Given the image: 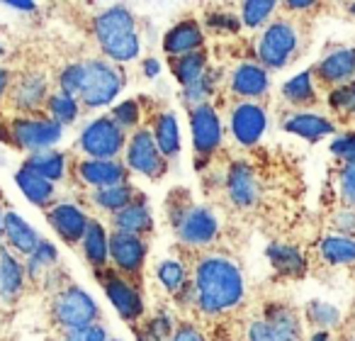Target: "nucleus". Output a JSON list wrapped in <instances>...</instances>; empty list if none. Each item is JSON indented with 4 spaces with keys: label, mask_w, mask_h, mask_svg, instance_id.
<instances>
[{
    "label": "nucleus",
    "mask_w": 355,
    "mask_h": 341,
    "mask_svg": "<svg viewBox=\"0 0 355 341\" xmlns=\"http://www.w3.org/2000/svg\"><path fill=\"white\" fill-rule=\"evenodd\" d=\"M8 134L17 149L37 153L59 144L64 137V127L46 115H17L8 122Z\"/></svg>",
    "instance_id": "423d86ee"
},
{
    "label": "nucleus",
    "mask_w": 355,
    "mask_h": 341,
    "mask_svg": "<svg viewBox=\"0 0 355 341\" xmlns=\"http://www.w3.org/2000/svg\"><path fill=\"white\" fill-rule=\"evenodd\" d=\"M331 153L343 158L345 163H355V132L340 134L331 142Z\"/></svg>",
    "instance_id": "a18cd8bd"
},
{
    "label": "nucleus",
    "mask_w": 355,
    "mask_h": 341,
    "mask_svg": "<svg viewBox=\"0 0 355 341\" xmlns=\"http://www.w3.org/2000/svg\"><path fill=\"white\" fill-rule=\"evenodd\" d=\"M175 302L183 307H198V288H195V281H188L185 288L175 295Z\"/></svg>",
    "instance_id": "8fccbe9b"
},
{
    "label": "nucleus",
    "mask_w": 355,
    "mask_h": 341,
    "mask_svg": "<svg viewBox=\"0 0 355 341\" xmlns=\"http://www.w3.org/2000/svg\"><path fill=\"white\" fill-rule=\"evenodd\" d=\"M175 232L185 247H209L219 237V222L209 208L193 205L183 222L175 227Z\"/></svg>",
    "instance_id": "dca6fc26"
},
{
    "label": "nucleus",
    "mask_w": 355,
    "mask_h": 341,
    "mask_svg": "<svg viewBox=\"0 0 355 341\" xmlns=\"http://www.w3.org/2000/svg\"><path fill=\"white\" fill-rule=\"evenodd\" d=\"M90 219L93 217H88V213L76 203H56V205H51L49 213H46L49 227L54 229L56 237L64 244H69V247H76V244L83 242Z\"/></svg>",
    "instance_id": "2eb2a0df"
},
{
    "label": "nucleus",
    "mask_w": 355,
    "mask_h": 341,
    "mask_svg": "<svg viewBox=\"0 0 355 341\" xmlns=\"http://www.w3.org/2000/svg\"><path fill=\"white\" fill-rule=\"evenodd\" d=\"M3 237L8 242V249H10L15 256H32L35 249L40 247L42 237L37 234V229L27 222L25 217H20L17 213L8 210L6 217H3Z\"/></svg>",
    "instance_id": "4be33fe9"
},
{
    "label": "nucleus",
    "mask_w": 355,
    "mask_h": 341,
    "mask_svg": "<svg viewBox=\"0 0 355 341\" xmlns=\"http://www.w3.org/2000/svg\"><path fill=\"white\" fill-rule=\"evenodd\" d=\"M51 319L61 329H76V326L95 324L100 317V307L95 297L80 285H64L51 297Z\"/></svg>",
    "instance_id": "39448f33"
},
{
    "label": "nucleus",
    "mask_w": 355,
    "mask_h": 341,
    "mask_svg": "<svg viewBox=\"0 0 355 341\" xmlns=\"http://www.w3.org/2000/svg\"><path fill=\"white\" fill-rule=\"evenodd\" d=\"M282 129L306 139V142H319V139H324L336 132V124L331 122L329 117H324V115L300 110V113H292L290 117L282 122Z\"/></svg>",
    "instance_id": "393cba45"
},
{
    "label": "nucleus",
    "mask_w": 355,
    "mask_h": 341,
    "mask_svg": "<svg viewBox=\"0 0 355 341\" xmlns=\"http://www.w3.org/2000/svg\"><path fill=\"white\" fill-rule=\"evenodd\" d=\"M10 83H12V76L8 69H0V103L8 98V90H10Z\"/></svg>",
    "instance_id": "864d4df0"
},
{
    "label": "nucleus",
    "mask_w": 355,
    "mask_h": 341,
    "mask_svg": "<svg viewBox=\"0 0 355 341\" xmlns=\"http://www.w3.org/2000/svg\"><path fill=\"white\" fill-rule=\"evenodd\" d=\"M141 74L146 76V78H156V76L161 74V61L153 59V56H148V59H144V64H141Z\"/></svg>",
    "instance_id": "603ef678"
},
{
    "label": "nucleus",
    "mask_w": 355,
    "mask_h": 341,
    "mask_svg": "<svg viewBox=\"0 0 355 341\" xmlns=\"http://www.w3.org/2000/svg\"><path fill=\"white\" fill-rule=\"evenodd\" d=\"M49 81L40 71L22 74L20 78H12L10 90H8V103L20 115H37L40 108H46L49 100Z\"/></svg>",
    "instance_id": "f8f14e48"
},
{
    "label": "nucleus",
    "mask_w": 355,
    "mask_h": 341,
    "mask_svg": "<svg viewBox=\"0 0 355 341\" xmlns=\"http://www.w3.org/2000/svg\"><path fill=\"white\" fill-rule=\"evenodd\" d=\"M110 341H122V339H110Z\"/></svg>",
    "instance_id": "680f3d73"
},
{
    "label": "nucleus",
    "mask_w": 355,
    "mask_h": 341,
    "mask_svg": "<svg viewBox=\"0 0 355 341\" xmlns=\"http://www.w3.org/2000/svg\"><path fill=\"white\" fill-rule=\"evenodd\" d=\"M316 78L324 85L331 88H340V85H348L355 78V49H338L331 51L329 56L316 64L314 69Z\"/></svg>",
    "instance_id": "412c9836"
},
{
    "label": "nucleus",
    "mask_w": 355,
    "mask_h": 341,
    "mask_svg": "<svg viewBox=\"0 0 355 341\" xmlns=\"http://www.w3.org/2000/svg\"><path fill=\"white\" fill-rule=\"evenodd\" d=\"M137 198H139V190L132 188L129 183L112 185V188H103V190H93V195H90L95 208L105 210V213H110V215L122 213V210L129 208Z\"/></svg>",
    "instance_id": "2f4dec72"
},
{
    "label": "nucleus",
    "mask_w": 355,
    "mask_h": 341,
    "mask_svg": "<svg viewBox=\"0 0 355 341\" xmlns=\"http://www.w3.org/2000/svg\"><path fill=\"white\" fill-rule=\"evenodd\" d=\"M300 331V319L295 312L280 305H270L263 319L248 324V341H297Z\"/></svg>",
    "instance_id": "9b49d317"
},
{
    "label": "nucleus",
    "mask_w": 355,
    "mask_h": 341,
    "mask_svg": "<svg viewBox=\"0 0 355 341\" xmlns=\"http://www.w3.org/2000/svg\"><path fill=\"white\" fill-rule=\"evenodd\" d=\"M56 263H59V249H56V244L42 239L40 247L35 249V253L25 258V273L30 278H42V276H46Z\"/></svg>",
    "instance_id": "c9c22d12"
},
{
    "label": "nucleus",
    "mask_w": 355,
    "mask_h": 341,
    "mask_svg": "<svg viewBox=\"0 0 355 341\" xmlns=\"http://www.w3.org/2000/svg\"><path fill=\"white\" fill-rule=\"evenodd\" d=\"M282 6H285L287 10H311L316 3H311V0H290V3H282Z\"/></svg>",
    "instance_id": "6e6d98bb"
},
{
    "label": "nucleus",
    "mask_w": 355,
    "mask_h": 341,
    "mask_svg": "<svg viewBox=\"0 0 355 341\" xmlns=\"http://www.w3.org/2000/svg\"><path fill=\"white\" fill-rule=\"evenodd\" d=\"M61 341H110V334L103 324H85L76 329H61Z\"/></svg>",
    "instance_id": "37998d69"
},
{
    "label": "nucleus",
    "mask_w": 355,
    "mask_h": 341,
    "mask_svg": "<svg viewBox=\"0 0 355 341\" xmlns=\"http://www.w3.org/2000/svg\"><path fill=\"white\" fill-rule=\"evenodd\" d=\"M306 319H309L316 329L329 331L331 326H336L340 322V312H338V307L329 305V302L314 300L306 305Z\"/></svg>",
    "instance_id": "79ce46f5"
},
{
    "label": "nucleus",
    "mask_w": 355,
    "mask_h": 341,
    "mask_svg": "<svg viewBox=\"0 0 355 341\" xmlns=\"http://www.w3.org/2000/svg\"><path fill=\"white\" fill-rule=\"evenodd\" d=\"M3 217H6V210H3V203H0V237H3Z\"/></svg>",
    "instance_id": "13d9d810"
},
{
    "label": "nucleus",
    "mask_w": 355,
    "mask_h": 341,
    "mask_svg": "<svg viewBox=\"0 0 355 341\" xmlns=\"http://www.w3.org/2000/svg\"><path fill=\"white\" fill-rule=\"evenodd\" d=\"M348 10H350V13H353V15H355V3H350V6H348Z\"/></svg>",
    "instance_id": "bf43d9fd"
},
{
    "label": "nucleus",
    "mask_w": 355,
    "mask_h": 341,
    "mask_svg": "<svg viewBox=\"0 0 355 341\" xmlns=\"http://www.w3.org/2000/svg\"><path fill=\"white\" fill-rule=\"evenodd\" d=\"M171 341H205V334L193 322H180V324L175 326V331H173Z\"/></svg>",
    "instance_id": "09e8293b"
},
{
    "label": "nucleus",
    "mask_w": 355,
    "mask_h": 341,
    "mask_svg": "<svg viewBox=\"0 0 355 341\" xmlns=\"http://www.w3.org/2000/svg\"><path fill=\"white\" fill-rule=\"evenodd\" d=\"M83 256L90 266L95 268V273L100 271H107V263H110V234L107 229L103 227L100 219H90L88 224V232H85L83 242Z\"/></svg>",
    "instance_id": "bb28decb"
},
{
    "label": "nucleus",
    "mask_w": 355,
    "mask_h": 341,
    "mask_svg": "<svg viewBox=\"0 0 355 341\" xmlns=\"http://www.w3.org/2000/svg\"><path fill=\"white\" fill-rule=\"evenodd\" d=\"M329 103L334 110H353L355 108L353 85H340V88H334L329 95Z\"/></svg>",
    "instance_id": "de8ad7c7"
},
{
    "label": "nucleus",
    "mask_w": 355,
    "mask_h": 341,
    "mask_svg": "<svg viewBox=\"0 0 355 341\" xmlns=\"http://www.w3.org/2000/svg\"><path fill=\"white\" fill-rule=\"evenodd\" d=\"M15 183H17V188L22 190V195H25L35 208L49 210L51 205H54L56 185L51 183V181L42 178V176L35 174V171H30V168H25V166L17 168Z\"/></svg>",
    "instance_id": "a878e982"
},
{
    "label": "nucleus",
    "mask_w": 355,
    "mask_h": 341,
    "mask_svg": "<svg viewBox=\"0 0 355 341\" xmlns=\"http://www.w3.org/2000/svg\"><path fill=\"white\" fill-rule=\"evenodd\" d=\"M8 8H12V10H22V13H35L37 10V3H27V0H10V3H6Z\"/></svg>",
    "instance_id": "5fc2aeb1"
},
{
    "label": "nucleus",
    "mask_w": 355,
    "mask_h": 341,
    "mask_svg": "<svg viewBox=\"0 0 355 341\" xmlns=\"http://www.w3.org/2000/svg\"><path fill=\"white\" fill-rule=\"evenodd\" d=\"M25 263L15 256L8 247H0V300L15 302L25 290Z\"/></svg>",
    "instance_id": "5701e85b"
},
{
    "label": "nucleus",
    "mask_w": 355,
    "mask_h": 341,
    "mask_svg": "<svg viewBox=\"0 0 355 341\" xmlns=\"http://www.w3.org/2000/svg\"><path fill=\"white\" fill-rule=\"evenodd\" d=\"M76 176L83 185L93 190L112 188L122 185L129 178V168L122 161H95V158H83L76 163Z\"/></svg>",
    "instance_id": "a211bd4d"
},
{
    "label": "nucleus",
    "mask_w": 355,
    "mask_h": 341,
    "mask_svg": "<svg viewBox=\"0 0 355 341\" xmlns=\"http://www.w3.org/2000/svg\"><path fill=\"white\" fill-rule=\"evenodd\" d=\"M85 85V61H73L59 74V90L71 98H80Z\"/></svg>",
    "instance_id": "a19ab883"
},
{
    "label": "nucleus",
    "mask_w": 355,
    "mask_h": 341,
    "mask_svg": "<svg viewBox=\"0 0 355 341\" xmlns=\"http://www.w3.org/2000/svg\"><path fill=\"white\" fill-rule=\"evenodd\" d=\"M163 51H166L168 59H178V56L193 54L200 51L205 44V32L200 27L198 20L188 17V20H180L171 27V30L163 35Z\"/></svg>",
    "instance_id": "aec40b11"
},
{
    "label": "nucleus",
    "mask_w": 355,
    "mask_h": 341,
    "mask_svg": "<svg viewBox=\"0 0 355 341\" xmlns=\"http://www.w3.org/2000/svg\"><path fill=\"white\" fill-rule=\"evenodd\" d=\"M195 288H198V310L205 317H219L234 310L243 300L241 268L227 256L205 253L195 263Z\"/></svg>",
    "instance_id": "f257e3e1"
},
{
    "label": "nucleus",
    "mask_w": 355,
    "mask_h": 341,
    "mask_svg": "<svg viewBox=\"0 0 355 341\" xmlns=\"http://www.w3.org/2000/svg\"><path fill=\"white\" fill-rule=\"evenodd\" d=\"M171 71L175 76V81L180 83V88H190V85L200 83V81L207 76L209 71V61L207 54L202 49L193 51V54L178 56V59H171Z\"/></svg>",
    "instance_id": "7c9ffc66"
},
{
    "label": "nucleus",
    "mask_w": 355,
    "mask_h": 341,
    "mask_svg": "<svg viewBox=\"0 0 355 341\" xmlns=\"http://www.w3.org/2000/svg\"><path fill=\"white\" fill-rule=\"evenodd\" d=\"M124 166L144 178L158 181L168 174V158L161 153L153 132L148 127H139L129 134L127 149H124Z\"/></svg>",
    "instance_id": "0eeeda50"
},
{
    "label": "nucleus",
    "mask_w": 355,
    "mask_h": 341,
    "mask_svg": "<svg viewBox=\"0 0 355 341\" xmlns=\"http://www.w3.org/2000/svg\"><path fill=\"white\" fill-rule=\"evenodd\" d=\"M175 326H178L175 319H173L168 312H158V315H153L151 319L146 322V326H144L141 331H137V334H141L144 341H171Z\"/></svg>",
    "instance_id": "ea45409f"
},
{
    "label": "nucleus",
    "mask_w": 355,
    "mask_h": 341,
    "mask_svg": "<svg viewBox=\"0 0 355 341\" xmlns=\"http://www.w3.org/2000/svg\"><path fill=\"white\" fill-rule=\"evenodd\" d=\"M93 35L100 51L112 64H129L141 51L137 17L127 6H110L93 17Z\"/></svg>",
    "instance_id": "f03ea898"
},
{
    "label": "nucleus",
    "mask_w": 355,
    "mask_h": 341,
    "mask_svg": "<svg viewBox=\"0 0 355 341\" xmlns=\"http://www.w3.org/2000/svg\"><path fill=\"white\" fill-rule=\"evenodd\" d=\"M22 166L40 174L42 178L51 181V183H61L69 174V158L64 151H56V149H46V151L27 153V158L22 161Z\"/></svg>",
    "instance_id": "c85d7f7f"
},
{
    "label": "nucleus",
    "mask_w": 355,
    "mask_h": 341,
    "mask_svg": "<svg viewBox=\"0 0 355 341\" xmlns=\"http://www.w3.org/2000/svg\"><path fill=\"white\" fill-rule=\"evenodd\" d=\"M124 88V74L117 64L107 59H88L85 61V85L80 93V105L88 110H100L114 103Z\"/></svg>",
    "instance_id": "20e7f679"
},
{
    "label": "nucleus",
    "mask_w": 355,
    "mask_h": 341,
    "mask_svg": "<svg viewBox=\"0 0 355 341\" xmlns=\"http://www.w3.org/2000/svg\"><path fill=\"white\" fill-rule=\"evenodd\" d=\"M153 139H156L158 149H161L163 156L171 161L180 153L183 142H180V124H178V115L173 110H161L153 119Z\"/></svg>",
    "instance_id": "cd10ccee"
},
{
    "label": "nucleus",
    "mask_w": 355,
    "mask_h": 341,
    "mask_svg": "<svg viewBox=\"0 0 355 341\" xmlns=\"http://www.w3.org/2000/svg\"><path fill=\"white\" fill-rule=\"evenodd\" d=\"M141 115H144L141 100L127 98V100H122V103L114 105L112 113H110V117H112L114 122L124 129V132H129V129H134V132H137L139 124H141Z\"/></svg>",
    "instance_id": "58836bf2"
},
{
    "label": "nucleus",
    "mask_w": 355,
    "mask_h": 341,
    "mask_svg": "<svg viewBox=\"0 0 355 341\" xmlns=\"http://www.w3.org/2000/svg\"><path fill=\"white\" fill-rule=\"evenodd\" d=\"M353 93H355V83H353Z\"/></svg>",
    "instance_id": "e2e57ef3"
},
{
    "label": "nucleus",
    "mask_w": 355,
    "mask_h": 341,
    "mask_svg": "<svg viewBox=\"0 0 355 341\" xmlns=\"http://www.w3.org/2000/svg\"><path fill=\"white\" fill-rule=\"evenodd\" d=\"M334 222H336V227H338V232L350 234L355 229V210H340L334 217Z\"/></svg>",
    "instance_id": "3c124183"
},
{
    "label": "nucleus",
    "mask_w": 355,
    "mask_h": 341,
    "mask_svg": "<svg viewBox=\"0 0 355 341\" xmlns=\"http://www.w3.org/2000/svg\"><path fill=\"white\" fill-rule=\"evenodd\" d=\"M309 341H331V334H329V331H324V329H316L314 334H311Z\"/></svg>",
    "instance_id": "4d7b16f0"
},
{
    "label": "nucleus",
    "mask_w": 355,
    "mask_h": 341,
    "mask_svg": "<svg viewBox=\"0 0 355 341\" xmlns=\"http://www.w3.org/2000/svg\"><path fill=\"white\" fill-rule=\"evenodd\" d=\"M338 178H340V198H343L350 208H355V163H345V166L340 168Z\"/></svg>",
    "instance_id": "49530a36"
},
{
    "label": "nucleus",
    "mask_w": 355,
    "mask_h": 341,
    "mask_svg": "<svg viewBox=\"0 0 355 341\" xmlns=\"http://www.w3.org/2000/svg\"><path fill=\"white\" fill-rule=\"evenodd\" d=\"M146 239L134 237V234L112 232L110 234V261L117 268L119 276L124 278H139L146 263Z\"/></svg>",
    "instance_id": "ddd939ff"
},
{
    "label": "nucleus",
    "mask_w": 355,
    "mask_h": 341,
    "mask_svg": "<svg viewBox=\"0 0 355 341\" xmlns=\"http://www.w3.org/2000/svg\"><path fill=\"white\" fill-rule=\"evenodd\" d=\"M156 278H158V283H161V285L166 288V290L171 292L173 297L183 290L185 283L190 281V278H188V268H185L183 261H178V258H166V261L158 263V266H156Z\"/></svg>",
    "instance_id": "e433bc0d"
},
{
    "label": "nucleus",
    "mask_w": 355,
    "mask_h": 341,
    "mask_svg": "<svg viewBox=\"0 0 355 341\" xmlns=\"http://www.w3.org/2000/svg\"><path fill=\"white\" fill-rule=\"evenodd\" d=\"M277 3L275 0H246L241 3V25L248 27V30H256V27H263L270 15L275 13Z\"/></svg>",
    "instance_id": "4c0bfd02"
},
{
    "label": "nucleus",
    "mask_w": 355,
    "mask_h": 341,
    "mask_svg": "<svg viewBox=\"0 0 355 341\" xmlns=\"http://www.w3.org/2000/svg\"><path fill=\"white\" fill-rule=\"evenodd\" d=\"M282 98L285 103L295 105V108H304L316 100V88H314V71H302V74L292 76L290 81H285L282 85Z\"/></svg>",
    "instance_id": "473e14b6"
},
{
    "label": "nucleus",
    "mask_w": 355,
    "mask_h": 341,
    "mask_svg": "<svg viewBox=\"0 0 355 341\" xmlns=\"http://www.w3.org/2000/svg\"><path fill=\"white\" fill-rule=\"evenodd\" d=\"M127 132L110 115H100V117H93L80 129L78 149L85 158L117 161L119 153L127 149Z\"/></svg>",
    "instance_id": "7ed1b4c3"
},
{
    "label": "nucleus",
    "mask_w": 355,
    "mask_h": 341,
    "mask_svg": "<svg viewBox=\"0 0 355 341\" xmlns=\"http://www.w3.org/2000/svg\"><path fill=\"white\" fill-rule=\"evenodd\" d=\"M137 341H144V339H141V334H137Z\"/></svg>",
    "instance_id": "052dcab7"
},
{
    "label": "nucleus",
    "mask_w": 355,
    "mask_h": 341,
    "mask_svg": "<svg viewBox=\"0 0 355 341\" xmlns=\"http://www.w3.org/2000/svg\"><path fill=\"white\" fill-rule=\"evenodd\" d=\"M266 256H268V261H270V266L275 268L280 276L300 278V276H304V271H306L304 253L297 247H290V244H270V247L266 249Z\"/></svg>",
    "instance_id": "c756f323"
},
{
    "label": "nucleus",
    "mask_w": 355,
    "mask_h": 341,
    "mask_svg": "<svg viewBox=\"0 0 355 341\" xmlns=\"http://www.w3.org/2000/svg\"><path fill=\"white\" fill-rule=\"evenodd\" d=\"M297 44H300V35L290 20L270 22L258 40V64L268 71L285 69L297 51Z\"/></svg>",
    "instance_id": "6e6552de"
},
{
    "label": "nucleus",
    "mask_w": 355,
    "mask_h": 341,
    "mask_svg": "<svg viewBox=\"0 0 355 341\" xmlns=\"http://www.w3.org/2000/svg\"><path fill=\"white\" fill-rule=\"evenodd\" d=\"M46 117L59 122L61 127H69V124H73L76 119L80 117V100L56 90V93H51L49 100H46Z\"/></svg>",
    "instance_id": "f704fd0d"
},
{
    "label": "nucleus",
    "mask_w": 355,
    "mask_h": 341,
    "mask_svg": "<svg viewBox=\"0 0 355 341\" xmlns=\"http://www.w3.org/2000/svg\"><path fill=\"white\" fill-rule=\"evenodd\" d=\"M190 132H193V149L198 153V163L212 161L224 139V127L219 113L212 103L198 105L190 110Z\"/></svg>",
    "instance_id": "9d476101"
},
{
    "label": "nucleus",
    "mask_w": 355,
    "mask_h": 341,
    "mask_svg": "<svg viewBox=\"0 0 355 341\" xmlns=\"http://www.w3.org/2000/svg\"><path fill=\"white\" fill-rule=\"evenodd\" d=\"M319 251L331 266H345V263L355 261V239L345 237V234H331L321 242Z\"/></svg>",
    "instance_id": "72a5a7b5"
},
{
    "label": "nucleus",
    "mask_w": 355,
    "mask_h": 341,
    "mask_svg": "<svg viewBox=\"0 0 355 341\" xmlns=\"http://www.w3.org/2000/svg\"><path fill=\"white\" fill-rule=\"evenodd\" d=\"M229 127H232V137L241 147H256L263 139L268 127V113L263 105L258 103H236L229 115Z\"/></svg>",
    "instance_id": "4468645a"
},
{
    "label": "nucleus",
    "mask_w": 355,
    "mask_h": 341,
    "mask_svg": "<svg viewBox=\"0 0 355 341\" xmlns=\"http://www.w3.org/2000/svg\"><path fill=\"white\" fill-rule=\"evenodd\" d=\"M224 188L227 195L236 208H253L258 203V178L256 171L251 168V163L246 161H232L227 168V176H224Z\"/></svg>",
    "instance_id": "f3484780"
},
{
    "label": "nucleus",
    "mask_w": 355,
    "mask_h": 341,
    "mask_svg": "<svg viewBox=\"0 0 355 341\" xmlns=\"http://www.w3.org/2000/svg\"><path fill=\"white\" fill-rule=\"evenodd\" d=\"M100 285H103L105 295H107L110 305L114 307V312L119 315V319L129 322H139L146 312V305H144L141 290H139L137 283H132L129 278L119 276L117 271H100Z\"/></svg>",
    "instance_id": "1a4fd4ad"
},
{
    "label": "nucleus",
    "mask_w": 355,
    "mask_h": 341,
    "mask_svg": "<svg viewBox=\"0 0 355 341\" xmlns=\"http://www.w3.org/2000/svg\"><path fill=\"white\" fill-rule=\"evenodd\" d=\"M229 88L236 98L256 103L270 90V76H268V69H263L256 61H243L229 76Z\"/></svg>",
    "instance_id": "6ab92c4d"
},
{
    "label": "nucleus",
    "mask_w": 355,
    "mask_h": 341,
    "mask_svg": "<svg viewBox=\"0 0 355 341\" xmlns=\"http://www.w3.org/2000/svg\"><path fill=\"white\" fill-rule=\"evenodd\" d=\"M112 227H114V232L134 234V237L146 239L148 234L153 232V215H151V208H148L146 198L139 195L129 208L112 215Z\"/></svg>",
    "instance_id": "b1692460"
},
{
    "label": "nucleus",
    "mask_w": 355,
    "mask_h": 341,
    "mask_svg": "<svg viewBox=\"0 0 355 341\" xmlns=\"http://www.w3.org/2000/svg\"><path fill=\"white\" fill-rule=\"evenodd\" d=\"M207 25L214 32H227V35H236L239 27H241V17L232 15V13H209L207 15Z\"/></svg>",
    "instance_id": "c03bdc74"
}]
</instances>
